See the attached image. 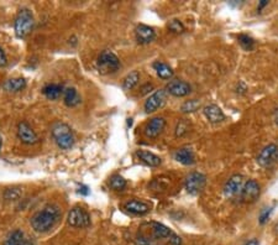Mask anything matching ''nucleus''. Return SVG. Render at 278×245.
Returning <instances> with one entry per match:
<instances>
[{"label":"nucleus","instance_id":"obj_1","mask_svg":"<svg viewBox=\"0 0 278 245\" xmlns=\"http://www.w3.org/2000/svg\"><path fill=\"white\" fill-rule=\"evenodd\" d=\"M61 218V211L56 204H48L31 217V226L39 233L51 230Z\"/></svg>","mask_w":278,"mask_h":245},{"label":"nucleus","instance_id":"obj_2","mask_svg":"<svg viewBox=\"0 0 278 245\" xmlns=\"http://www.w3.org/2000/svg\"><path fill=\"white\" fill-rule=\"evenodd\" d=\"M53 140L61 149L68 150L74 144V135L72 129L62 122H56L51 128Z\"/></svg>","mask_w":278,"mask_h":245},{"label":"nucleus","instance_id":"obj_3","mask_svg":"<svg viewBox=\"0 0 278 245\" xmlns=\"http://www.w3.org/2000/svg\"><path fill=\"white\" fill-rule=\"evenodd\" d=\"M34 15H32L31 11L29 9H21L19 11L15 19V24H14L16 36L20 39L26 38L34 29Z\"/></svg>","mask_w":278,"mask_h":245},{"label":"nucleus","instance_id":"obj_4","mask_svg":"<svg viewBox=\"0 0 278 245\" xmlns=\"http://www.w3.org/2000/svg\"><path fill=\"white\" fill-rule=\"evenodd\" d=\"M97 68H98L100 75H110V73L117 72L120 68V61L114 52L105 50L99 55L98 61H97Z\"/></svg>","mask_w":278,"mask_h":245},{"label":"nucleus","instance_id":"obj_5","mask_svg":"<svg viewBox=\"0 0 278 245\" xmlns=\"http://www.w3.org/2000/svg\"><path fill=\"white\" fill-rule=\"evenodd\" d=\"M257 163L261 167H272L278 163V146L275 144H270L263 147L257 156Z\"/></svg>","mask_w":278,"mask_h":245},{"label":"nucleus","instance_id":"obj_6","mask_svg":"<svg viewBox=\"0 0 278 245\" xmlns=\"http://www.w3.org/2000/svg\"><path fill=\"white\" fill-rule=\"evenodd\" d=\"M207 184V177L200 172H192L185 177V189L191 195H199Z\"/></svg>","mask_w":278,"mask_h":245},{"label":"nucleus","instance_id":"obj_7","mask_svg":"<svg viewBox=\"0 0 278 245\" xmlns=\"http://www.w3.org/2000/svg\"><path fill=\"white\" fill-rule=\"evenodd\" d=\"M67 222L73 228H87L90 225V217L82 207H74L68 213Z\"/></svg>","mask_w":278,"mask_h":245},{"label":"nucleus","instance_id":"obj_8","mask_svg":"<svg viewBox=\"0 0 278 245\" xmlns=\"http://www.w3.org/2000/svg\"><path fill=\"white\" fill-rule=\"evenodd\" d=\"M18 138L26 145H34L39 142V136L27 122H20L18 125Z\"/></svg>","mask_w":278,"mask_h":245},{"label":"nucleus","instance_id":"obj_9","mask_svg":"<svg viewBox=\"0 0 278 245\" xmlns=\"http://www.w3.org/2000/svg\"><path fill=\"white\" fill-rule=\"evenodd\" d=\"M166 91L164 89H159V91L155 92L152 96H150L147 98V101L145 102V112L146 113H154L156 110H159V108L163 107V104L166 103Z\"/></svg>","mask_w":278,"mask_h":245},{"label":"nucleus","instance_id":"obj_10","mask_svg":"<svg viewBox=\"0 0 278 245\" xmlns=\"http://www.w3.org/2000/svg\"><path fill=\"white\" fill-rule=\"evenodd\" d=\"M259 193H261L259 184L255 180H250L242 187V191L240 193L241 201L245 203H252L259 197Z\"/></svg>","mask_w":278,"mask_h":245},{"label":"nucleus","instance_id":"obj_11","mask_svg":"<svg viewBox=\"0 0 278 245\" xmlns=\"http://www.w3.org/2000/svg\"><path fill=\"white\" fill-rule=\"evenodd\" d=\"M242 187H244V177L241 175H234L226 181L225 186H224V193L226 197H234V196L241 193Z\"/></svg>","mask_w":278,"mask_h":245},{"label":"nucleus","instance_id":"obj_12","mask_svg":"<svg viewBox=\"0 0 278 245\" xmlns=\"http://www.w3.org/2000/svg\"><path fill=\"white\" fill-rule=\"evenodd\" d=\"M166 128V119L162 117L152 118L145 126V135L147 138H157Z\"/></svg>","mask_w":278,"mask_h":245},{"label":"nucleus","instance_id":"obj_13","mask_svg":"<svg viewBox=\"0 0 278 245\" xmlns=\"http://www.w3.org/2000/svg\"><path fill=\"white\" fill-rule=\"evenodd\" d=\"M167 92L173 97H185L192 92V87L189 83L184 81L175 80L167 84Z\"/></svg>","mask_w":278,"mask_h":245},{"label":"nucleus","instance_id":"obj_14","mask_svg":"<svg viewBox=\"0 0 278 245\" xmlns=\"http://www.w3.org/2000/svg\"><path fill=\"white\" fill-rule=\"evenodd\" d=\"M135 35H136V40H138L139 43L141 45H146V43H150L155 40L156 38V32L152 27L147 26V25L140 24L136 26L135 29Z\"/></svg>","mask_w":278,"mask_h":245},{"label":"nucleus","instance_id":"obj_15","mask_svg":"<svg viewBox=\"0 0 278 245\" xmlns=\"http://www.w3.org/2000/svg\"><path fill=\"white\" fill-rule=\"evenodd\" d=\"M4 245H34V242L21 229H16L8 235Z\"/></svg>","mask_w":278,"mask_h":245},{"label":"nucleus","instance_id":"obj_16","mask_svg":"<svg viewBox=\"0 0 278 245\" xmlns=\"http://www.w3.org/2000/svg\"><path fill=\"white\" fill-rule=\"evenodd\" d=\"M124 209H126L129 213L136 214V216H143V214L148 213V212L151 211V207H150L147 203L142 202V201L133 200L125 203Z\"/></svg>","mask_w":278,"mask_h":245},{"label":"nucleus","instance_id":"obj_17","mask_svg":"<svg viewBox=\"0 0 278 245\" xmlns=\"http://www.w3.org/2000/svg\"><path fill=\"white\" fill-rule=\"evenodd\" d=\"M204 115L209 120L210 122H220L225 119V114L221 110V108L218 107L217 104H209L207 107L204 108L203 110Z\"/></svg>","mask_w":278,"mask_h":245},{"label":"nucleus","instance_id":"obj_18","mask_svg":"<svg viewBox=\"0 0 278 245\" xmlns=\"http://www.w3.org/2000/svg\"><path fill=\"white\" fill-rule=\"evenodd\" d=\"M136 155H138V157L140 159L141 161H142L145 165L147 166H151V167H157V166L161 165V159H159L157 155L152 154V152L150 151H145V150H139L138 152H136Z\"/></svg>","mask_w":278,"mask_h":245},{"label":"nucleus","instance_id":"obj_19","mask_svg":"<svg viewBox=\"0 0 278 245\" xmlns=\"http://www.w3.org/2000/svg\"><path fill=\"white\" fill-rule=\"evenodd\" d=\"M175 159L178 163H183V165H193L196 163V157H194L193 151L188 147H183L179 149L175 154Z\"/></svg>","mask_w":278,"mask_h":245},{"label":"nucleus","instance_id":"obj_20","mask_svg":"<svg viewBox=\"0 0 278 245\" xmlns=\"http://www.w3.org/2000/svg\"><path fill=\"white\" fill-rule=\"evenodd\" d=\"M25 87H26V81H25V78L21 77L11 78V80L6 81L5 84H4V89L8 92H13V93L22 91Z\"/></svg>","mask_w":278,"mask_h":245},{"label":"nucleus","instance_id":"obj_21","mask_svg":"<svg viewBox=\"0 0 278 245\" xmlns=\"http://www.w3.org/2000/svg\"><path fill=\"white\" fill-rule=\"evenodd\" d=\"M63 101L67 107H76L80 103V96L76 88H67L63 93Z\"/></svg>","mask_w":278,"mask_h":245},{"label":"nucleus","instance_id":"obj_22","mask_svg":"<svg viewBox=\"0 0 278 245\" xmlns=\"http://www.w3.org/2000/svg\"><path fill=\"white\" fill-rule=\"evenodd\" d=\"M62 87L60 84H56V83H50V84H46L42 88V93L45 94L46 98L51 99V101H55V99H59L60 96L62 94Z\"/></svg>","mask_w":278,"mask_h":245},{"label":"nucleus","instance_id":"obj_23","mask_svg":"<svg viewBox=\"0 0 278 245\" xmlns=\"http://www.w3.org/2000/svg\"><path fill=\"white\" fill-rule=\"evenodd\" d=\"M154 68L155 71H156L157 76H159V78H162V80H170V78L173 76V69L171 68L168 64L164 63V62L161 61L155 62Z\"/></svg>","mask_w":278,"mask_h":245},{"label":"nucleus","instance_id":"obj_24","mask_svg":"<svg viewBox=\"0 0 278 245\" xmlns=\"http://www.w3.org/2000/svg\"><path fill=\"white\" fill-rule=\"evenodd\" d=\"M140 81V75H139L138 71H133V72H130L126 77L124 78L122 81V88L126 89V91H130V89H133L136 84L139 83Z\"/></svg>","mask_w":278,"mask_h":245},{"label":"nucleus","instance_id":"obj_25","mask_svg":"<svg viewBox=\"0 0 278 245\" xmlns=\"http://www.w3.org/2000/svg\"><path fill=\"white\" fill-rule=\"evenodd\" d=\"M109 186H110V188L115 189V191H122L126 187V181L120 175H114L109 180Z\"/></svg>","mask_w":278,"mask_h":245},{"label":"nucleus","instance_id":"obj_26","mask_svg":"<svg viewBox=\"0 0 278 245\" xmlns=\"http://www.w3.org/2000/svg\"><path fill=\"white\" fill-rule=\"evenodd\" d=\"M199 107H200V102L197 101V99H191V101H187L182 104L180 110L183 113H193L198 110Z\"/></svg>","mask_w":278,"mask_h":245},{"label":"nucleus","instance_id":"obj_27","mask_svg":"<svg viewBox=\"0 0 278 245\" xmlns=\"http://www.w3.org/2000/svg\"><path fill=\"white\" fill-rule=\"evenodd\" d=\"M238 43L241 45V47L246 51H251L255 46L254 39L250 38L249 35H244V34L238 36Z\"/></svg>","mask_w":278,"mask_h":245},{"label":"nucleus","instance_id":"obj_28","mask_svg":"<svg viewBox=\"0 0 278 245\" xmlns=\"http://www.w3.org/2000/svg\"><path fill=\"white\" fill-rule=\"evenodd\" d=\"M189 131V125L188 122H185L184 119L179 120V122L177 124V128H176V135L177 136H183L184 134H187Z\"/></svg>","mask_w":278,"mask_h":245},{"label":"nucleus","instance_id":"obj_29","mask_svg":"<svg viewBox=\"0 0 278 245\" xmlns=\"http://www.w3.org/2000/svg\"><path fill=\"white\" fill-rule=\"evenodd\" d=\"M168 29L175 34H182L184 31V25L179 20H172V21L168 22Z\"/></svg>","mask_w":278,"mask_h":245},{"label":"nucleus","instance_id":"obj_30","mask_svg":"<svg viewBox=\"0 0 278 245\" xmlns=\"http://www.w3.org/2000/svg\"><path fill=\"white\" fill-rule=\"evenodd\" d=\"M273 208L270 207V208H263L262 211H261V213H259V217H258V222L259 224H265L266 222H267V219L270 218L271 213H272Z\"/></svg>","mask_w":278,"mask_h":245},{"label":"nucleus","instance_id":"obj_31","mask_svg":"<svg viewBox=\"0 0 278 245\" xmlns=\"http://www.w3.org/2000/svg\"><path fill=\"white\" fill-rule=\"evenodd\" d=\"M20 196V191L16 188H9L5 192V198L6 200H16Z\"/></svg>","mask_w":278,"mask_h":245},{"label":"nucleus","instance_id":"obj_32","mask_svg":"<svg viewBox=\"0 0 278 245\" xmlns=\"http://www.w3.org/2000/svg\"><path fill=\"white\" fill-rule=\"evenodd\" d=\"M6 64H8V57H6L5 51L0 46V68H1V67H5Z\"/></svg>","mask_w":278,"mask_h":245},{"label":"nucleus","instance_id":"obj_33","mask_svg":"<svg viewBox=\"0 0 278 245\" xmlns=\"http://www.w3.org/2000/svg\"><path fill=\"white\" fill-rule=\"evenodd\" d=\"M266 5H268L267 0H261V1H259V4H258V6H257V11H261Z\"/></svg>","mask_w":278,"mask_h":245},{"label":"nucleus","instance_id":"obj_34","mask_svg":"<svg viewBox=\"0 0 278 245\" xmlns=\"http://www.w3.org/2000/svg\"><path fill=\"white\" fill-rule=\"evenodd\" d=\"M79 193H82V195H88V193H89V191H88V187L83 186L82 189H79Z\"/></svg>","mask_w":278,"mask_h":245},{"label":"nucleus","instance_id":"obj_35","mask_svg":"<svg viewBox=\"0 0 278 245\" xmlns=\"http://www.w3.org/2000/svg\"><path fill=\"white\" fill-rule=\"evenodd\" d=\"M245 245H259V244L256 239H251V240H249V242H247Z\"/></svg>","mask_w":278,"mask_h":245},{"label":"nucleus","instance_id":"obj_36","mask_svg":"<svg viewBox=\"0 0 278 245\" xmlns=\"http://www.w3.org/2000/svg\"><path fill=\"white\" fill-rule=\"evenodd\" d=\"M1 147H3V139L0 136V150H1Z\"/></svg>","mask_w":278,"mask_h":245},{"label":"nucleus","instance_id":"obj_37","mask_svg":"<svg viewBox=\"0 0 278 245\" xmlns=\"http://www.w3.org/2000/svg\"><path fill=\"white\" fill-rule=\"evenodd\" d=\"M277 124H278V119H277Z\"/></svg>","mask_w":278,"mask_h":245}]
</instances>
